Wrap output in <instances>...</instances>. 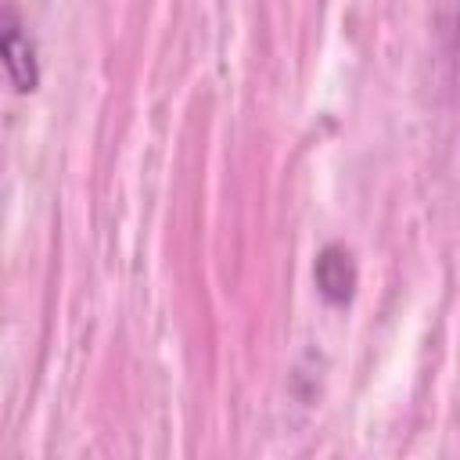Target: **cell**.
Returning <instances> with one entry per match:
<instances>
[{
  "mask_svg": "<svg viewBox=\"0 0 460 460\" xmlns=\"http://www.w3.org/2000/svg\"><path fill=\"white\" fill-rule=\"evenodd\" d=\"M0 50H4V72L7 83L18 93H32L40 86V65H36V43L25 32V25L14 18V11L4 14V36H0Z\"/></svg>",
  "mask_w": 460,
  "mask_h": 460,
  "instance_id": "cell-1",
  "label": "cell"
},
{
  "mask_svg": "<svg viewBox=\"0 0 460 460\" xmlns=\"http://www.w3.org/2000/svg\"><path fill=\"white\" fill-rule=\"evenodd\" d=\"M313 280H316V291L331 302V305H345L356 291V262H352V252L345 244H327L316 262H313Z\"/></svg>",
  "mask_w": 460,
  "mask_h": 460,
  "instance_id": "cell-2",
  "label": "cell"
}]
</instances>
